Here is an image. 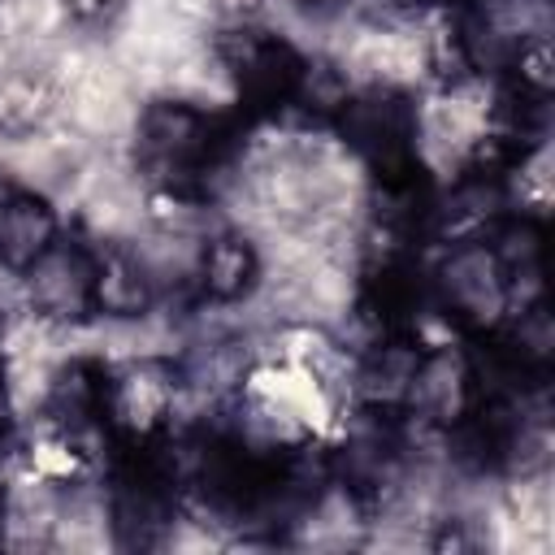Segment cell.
Listing matches in <instances>:
<instances>
[{"mask_svg": "<svg viewBox=\"0 0 555 555\" xmlns=\"http://www.w3.org/2000/svg\"><path fill=\"white\" fill-rule=\"evenodd\" d=\"M247 121L238 113L186 100H152L134 126L139 173L178 204H208L243 152Z\"/></svg>", "mask_w": 555, "mask_h": 555, "instance_id": "6da1fadb", "label": "cell"}, {"mask_svg": "<svg viewBox=\"0 0 555 555\" xmlns=\"http://www.w3.org/2000/svg\"><path fill=\"white\" fill-rule=\"evenodd\" d=\"M330 121L343 147L369 169L373 186H408L429 178L421 160V113L408 91L399 87L347 91Z\"/></svg>", "mask_w": 555, "mask_h": 555, "instance_id": "7a4b0ae2", "label": "cell"}, {"mask_svg": "<svg viewBox=\"0 0 555 555\" xmlns=\"http://www.w3.org/2000/svg\"><path fill=\"white\" fill-rule=\"evenodd\" d=\"M217 56L225 65V78L234 87V100H238V117L247 126L256 121H269V117H282L291 108H304V95H308V82L317 74V65L278 30H264V26H230L221 39H217Z\"/></svg>", "mask_w": 555, "mask_h": 555, "instance_id": "3957f363", "label": "cell"}, {"mask_svg": "<svg viewBox=\"0 0 555 555\" xmlns=\"http://www.w3.org/2000/svg\"><path fill=\"white\" fill-rule=\"evenodd\" d=\"M26 291L39 317L48 321H91L95 312V282H100V247L82 238H56L26 273Z\"/></svg>", "mask_w": 555, "mask_h": 555, "instance_id": "277c9868", "label": "cell"}, {"mask_svg": "<svg viewBox=\"0 0 555 555\" xmlns=\"http://www.w3.org/2000/svg\"><path fill=\"white\" fill-rule=\"evenodd\" d=\"M48 421L65 438H108L113 373L100 360H69L48 390Z\"/></svg>", "mask_w": 555, "mask_h": 555, "instance_id": "5b68a950", "label": "cell"}, {"mask_svg": "<svg viewBox=\"0 0 555 555\" xmlns=\"http://www.w3.org/2000/svg\"><path fill=\"white\" fill-rule=\"evenodd\" d=\"M56 238H61V217L43 195L22 186L0 191V269L22 278Z\"/></svg>", "mask_w": 555, "mask_h": 555, "instance_id": "8992f818", "label": "cell"}, {"mask_svg": "<svg viewBox=\"0 0 555 555\" xmlns=\"http://www.w3.org/2000/svg\"><path fill=\"white\" fill-rule=\"evenodd\" d=\"M260 282V256L243 234H217L204 243L195 264V286L208 304H238Z\"/></svg>", "mask_w": 555, "mask_h": 555, "instance_id": "52a82bcc", "label": "cell"}, {"mask_svg": "<svg viewBox=\"0 0 555 555\" xmlns=\"http://www.w3.org/2000/svg\"><path fill=\"white\" fill-rule=\"evenodd\" d=\"M156 299V282L147 264L126 247H100V282L95 312L100 317H143Z\"/></svg>", "mask_w": 555, "mask_h": 555, "instance_id": "ba28073f", "label": "cell"}, {"mask_svg": "<svg viewBox=\"0 0 555 555\" xmlns=\"http://www.w3.org/2000/svg\"><path fill=\"white\" fill-rule=\"evenodd\" d=\"M65 4H69V13H74L82 26H104V22H113L117 9H121V0H65Z\"/></svg>", "mask_w": 555, "mask_h": 555, "instance_id": "9c48e42d", "label": "cell"}, {"mask_svg": "<svg viewBox=\"0 0 555 555\" xmlns=\"http://www.w3.org/2000/svg\"><path fill=\"white\" fill-rule=\"evenodd\" d=\"M13 438V395H9V373H4V356H0V447Z\"/></svg>", "mask_w": 555, "mask_h": 555, "instance_id": "30bf717a", "label": "cell"}, {"mask_svg": "<svg viewBox=\"0 0 555 555\" xmlns=\"http://www.w3.org/2000/svg\"><path fill=\"white\" fill-rule=\"evenodd\" d=\"M286 4H295V9H304V13H312V17H330V13H338L347 0H286Z\"/></svg>", "mask_w": 555, "mask_h": 555, "instance_id": "8fae6325", "label": "cell"}, {"mask_svg": "<svg viewBox=\"0 0 555 555\" xmlns=\"http://www.w3.org/2000/svg\"><path fill=\"white\" fill-rule=\"evenodd\" d=\"M0 533H4V486H0Z\"/></svg>", "mask_w": 555, "mask_h": 555, "instance_id": "7c38bea8", "label": "cell"}]
</instances>
